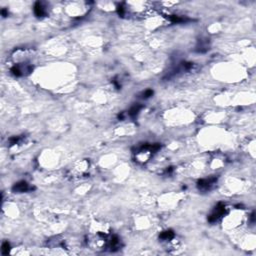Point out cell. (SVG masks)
<instances>
[{
    "mask_svg": "<svg viewBox=\"0 0 256 256\" xmlns=\"http://www.w3.org/2000/svg\"><path fill=\"white\" fill-rule=\"evenodd\" d=\"M20 140H21V137H19V136H14V137H11V138L9 139V143H10V145H15V144H17V143H18Z\"/></svg>",
    "mask_w": 256,
    "mask_h": 256,
    "instance_id": "obj_8",
    "label": "cell"
},
{
    "mask_svg": "<svg viewBox=\"0 0 256 256\" xmlns=\"http://www.w3.org/2000/svg\"><path fill=\"white\" fill-rule=\"evenodd\" d=\"M215 182H216V178L201 179L198 181V188L201 190H209Z\"/></svg>",
    "mask_w": 256,
    "mask_h": 256,
    "instance_id": "obj_2",
    "label": "cell"
},
{
    "mask_svg": "<svg viewBox=\"0 0 256 256\" xmlns=\"http://www.w3.org/2000/svg\"><path fill=\"white\" fill-rule=\"evenodd\" d=\"M175 234L172 230H166V231H163L162 233L160 234V239L162 240H171L172 238H174Z\"/></svg>",
    "mask_w": 256,
    "mask_h": 256,
    "instance_id": "obj_5",
    "label": "cell"
},
{
    "mask_svg": "<svg viewBox=\"0 0 256 256\" xmlns=\"http://www.w3.org/2000/svg\"><path fill=\"white\" fill-rule=\"evenodd\" d=\"M12 189H13V191H14V192H25V191L29 190V186H28L27 182L20 181L18 183H16L15 185L13 186Z\"/></svg>",
    "mask_w": 256,
    "mask_h": 256,
    "instance_id": "obj_3",
    "label": "cell"
},
{
    "mask_svg": "<svg viewBox=\"0 0 256 256\" xmlns=\"http://www.w3.org/2000/svg\"><path fill=\"white\" fill-rule=\"evenodd\" d=\"M34 13L37 17H43L46 14L45 8L43 7V5L40 2H36L34 5Z\"/></svg>",
    "mask_w": 256,
    "mask_h": 256,
    "instance_id": "obj_4",
    "label": "cell"
},
{
    "mask_svg": "<svg viewBox=\"0 0 256 256\" xmlns=\"http://www.w3.org/2000/svg\"><path fill=\"white\" fill-rule=\"evenodd\" d=\"M152 95H153V91H152L151 89H148V90L143 92V97L144 98H148V97H150Z\"/></svg>",
    "mask_w": 256,
    "mask_h": 256,
    "instance_id": "obj_9",
    "label": "cell"
},
{
    "mask_svg": "<svg viewBox=\"0 0 256 256\" xmlns=\"http://www.w3.org/2000/svg\"><path fill=\"white\" fill-rule=\"evenodd\" d=\"M9 251H10V245H9V243H8L7 241L3 242L2 246H1V252H2V254L3 255H6V254H8V252H9Z\"/></svg>",
    "mask_w": 256,
    "mask_h": 256,
    "instance_id": "obj_7",
    "label": "cell"
},
{
    "mask_svg": "<svg viewBox=\"0 0 256 256\" xmlns=\"http://www.w3.org/2000/svg\"><path fill=\"white\" fill-rule=\"evenodd\" d=\"M141 108H142V106L141 105H138V104L132 106L131 109L129 110V115L131 116V117H135V116L138 114V112L140 111Z\"/></svg>",
    "mask_w": 256,
    "mask_h": 256,
    "instance_id": "obj_6",
    "label": "cell"
},
{
    "mask_svg": "<svg viewBox=\"0 0 256 256\" xmlns=\"http://www.w3.org/2000/svg\"><path fill=\"white\" fill-rule=\"evenodd\" d=\"M224 213H225V205L223 203H218L217 206H215L213 212L208 216V221L211 223L216 222L219 218L223 216Z\"/></svg>",
    "mask_w": 256,
    "mask_h": 256,
    "instance_id": "obj_1",
    "label": "cell"
}]
</instances>
